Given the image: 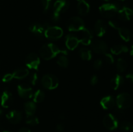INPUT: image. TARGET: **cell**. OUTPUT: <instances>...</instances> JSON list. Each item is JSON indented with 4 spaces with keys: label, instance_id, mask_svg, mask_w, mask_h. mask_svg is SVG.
I'll return each instance as SVG.
<instances>
[{
    "label": "cell",
    "instance_id": "1",
    "mask_svg": "<svg viewBox=\"0 0 133 132\" xmlns=\"http://www.w3.org/2000/svg\"><path fill=\"white\" fill-rule=\"evenodd\" d=\"M59 54H66L67 51L66 50L61 49L53 43L45 44L40 48V56L45 60L53 59Z\"/></svg>",
    "mask_w": 133,
    "mask_h": 132
},
{
    "label": "cell",
    "instance_id": "2",
    "mask_svg": "<svg viewBox=\"0 0 133 132\" xmlns=\"http://www.w3.org/2000/svg\"><path fill=\"white\" fill-rule=\"evenodd\" d=\"M121 8L118 3H108L101 5L99 8L100 14L105 18H112Z\"/></svg>",
    "mask_w": 133,
    "mask_h": 132
},
{
    "label": "cell",
    "instance_id": "3",
    "mask_svg": "<svg viewBox=\"0 0 133 132\" xmlns=\"http://www.w3.org/2000/svg\"><path fill=\"white\" fill-rule=\"evenodd\" d=\"M41 84L44 88L49 90H53L58 86L59 81L55 75L52 74H47L42 77Z\"/></svg>",
    "mask_w": 133,
    "mask_h": 132
},
{
    "label": "cell",
    "instance_id": "4",
    "mask_svg": "<svg viewBox=\"0 0 133 132\" xmlns=\"http://www.w3.org/2000/svg\"><path fill=\"white\" fill-rule=\"evenodd\" d=\"M64 32L62 28L58 26H48L45 28L44 36L49 40H58L63 35Z\"/></svg>",
    "mask_w": 133,
    "mask_h": 132
},
{
    "label": "cell",
    "instance_id": "5",
    "mask_svg": "<svg viewBox=\"0 0 133 132\" xmlns=\"http://www.w3.org/2000/svg\"><path fill=\"white\" fill-rule=\"evenodd\" d=\"M116 104L118 108L125 109L129 108L132 104V98L127 93H122L118 94L116 99Z\"/></svg>",
    "mask_w": 133,
    "mask_h": 132
},
{
    "label": "cell",
    "instance_id": "6",
    "mask_svg": "<svg viewBox=\"0 0 133 132\" xmlns=\"http://www.w3.org/2000/svg\"><path fill=\"white\" fill-rule=\"evenodd\" d=\"M85 27L84 21L80 17L75 16L70 18L68 21L67 28L71 32L81 31Z\"/></svg>",
    "mask_w": 133,
    "mask_h": 132
},
{
    "label": "cell",
    "instance_id": "7",
    "mask_svg": "<svg viewBox=\"0 0 133 132\" xmlns=\"http://www.w3.org/2000/svg\"><path fill=\"white\" fill-rule=\"evenodd\" d=\"M103 124L107 129L109 130H114L118 127V120L113 114L109 113L104 116Z\"/></svg>",
    "mask_w": 133,
    "mask_h": 132
},
{
    "label": "cell",
    "instance_id": "8",
    "mask_svg": "<svg viewBox=\"0 0 133 132\" xmlns=\"http://www.w3.org/2000/svg\"><path fill=\"white\" fill-rule=\"evenodd\" d=\"M25 65L29 69L33 70L38 69L40 63V58L36 53H30L25 58Z\"/></svg>",
    "mask_w": 133,
    "mask_h": 132
},
{
    "label": "cell",
    "instance_id": "9",
    "mask_svg": "<svg viewBox=\"0 0 133 132\" xmlns=\"http://www.w3.org/2000/svg\"><path fill=\"white\" fill-rule=\"evenodd\" d=\"M70 5L69 0H57L53 6V12L60 14L67 11Z\"/></svg>",
    "mask_w": 133,
    "mask_h": 132
},
{
    "label": "cell",
    "instance_id": "10",
    "mask_svg": "<svg viewBox=\"0 0 133 132\" xmlns=\"http://www.w3.org/2000/svg\"><path fill=\"white\" fill-rule=\"evenodd\" d=\"M18 93L22 98L25 99H28L32 97L33 95V90L29 85L27 84H22L18 85Z\"/></svg>",
    "mask_w": 133,
    "mask_h": 132
},
{
    "label": "cell",
    "instance_id": "11",
    "mask_svg": "<svg viewBox=\"0 0 133 132\" xmlns=\"http://www.w3.org/2000/svg\"><path fill=\"white\" fill-rule=\"evenodd\" d=\"M94 51L97 54H104L107 53L108 45L102 40H96L91 43Z\"/></svg>",
    "mask_w": 133,
    "mask_h": 132
},
{
    "label": "cell",
    "instance_id": "12",
    "mask_svg": "<svg viewBox=\"0 0 133 132\" xmlns=\"http://www.w3.org/2000/svg\"><path fill=\"white\" fill-rule=\"evenodd\" d=\"M66 46L69 50H73L76 49L80 43V39L74 34H69L66 36Z\"/></svg>",
    "mask_w": 133,
    "mask_h": 132
},
{
    "label": "cell",
    "instance_id": "13",
    "mask_svg": "<svg viewBox=\"0 0 133 132\" xmlns=\"http://www.w3.org/2000/svg\"><path fill=\"white\" fill-rule=\"evenodd\" d=\"M29 29L34 35L37 37L42 38L44 36L45 27L44 25L40 23H34L29 26Z\"/></svg>",
    "mask_w": 133,
    "mask_h": 132
},
{
    "label": "cell",
    "instance_id": "14",
    "mask_svg": "<svg viewBox=\"0 0 133 132\" xmlns=\"http://www.w3.org/2000/svg\"><path fill=\"white\" fill-rule=\"evenodd\" d=\"M13 96L9 91H4L1 96V105L3 107L8 108L13 103Z\"/></svg>",
    "mask_w": 133,
    "mask_h": 132
},
{
    "label": "cell",
    "instance_id": "15",
    "mask_svg": "<svg viewBox=\"0 0 133 132\" xmlns=\"http://www.w3.org/2000/svg\"><path fill=\"white\" fill-rule=\"evenodd\" d=\"M118 18L122 21H129L133 16V10L127 6H121L118 11Z\"/></svg>",
    "mask_w": 133,
    "mask_h": 132
},
{
    "label": "cell",
    "instance_id": "16",
    "mask_svg": "<svg viewBox=\"0 0 133 132\" xmlns=\"http://www.w3.org/2000/svg\"><path fill=\"white\" fill-rule=\"evenodd\" d=\"M81 31L83 34V36H82V38H79L80 39V43H81L84 45H91L94 34L92 30L84 27Z\"/></svg>",
    "mask_w": 133,
    "mask_h": 132
},
{
    "label": "cell",
    "instance_id": "17",
    "mask_svg": "<svg viewBox=\"0 0 133 132\" xmlns=\"http://www.w3.org/2000/svg\"><path fill=\"white\" fill-rule=\"evenodd\" d=\"M6 118L12 124H18L22 119V113L18 110H12L7 113Z\"/></svg>",
    "mask_w": 133,
    "mask_h": 132
},
{
    "label": "cell",
    "instance_id": "18",
    "mask_svg": "<svg viewBox=\"0 0 133 132\" xmlns=\"http://www.w3.org/2000/svg\"><path fill=\"white\" fill-rule=\"evenodd\" d=\"M116 100L112 96H106L103 97L100 101V105L104 109L109 110L113 108L115 106Z\"/></svg>",
    "mask_w": 133,
    "mask_h": 132
},
{
    "label": "cell",
    "instance_id": "19",
    "mask_svg": "<svg viewBox=\"0 0 133 132\" xmlns=\"http://www.w3.org/2000/svg\"><path fill=\"white\" fill-rule=\"evenodd\" d=\"M94 31L98 37H102L107 32V25L104 21L99 19L95 23Z\"/></svg>",
    "mask_w": 133,
    "mask_h": 132
},
{
    "label": "cell",
    "instance_id": "20",
    "mask_svg": "<svg viewBox=\"0 0 133 132\" xmlns=\"http://www.w3.org/2000/svg\"><path fill=\"white\" fill-rule=\"evenodd\" d=\"M77 10L78 12L81 16H86L88 14L90 9L89 3L85 0H77Z\"/></svg>",
    "mask_w": 133,
    "mask_h": 132
},
{
    "label": "cell",
    "instance_id": "21",
    "mask_svg": "<svg viewBox=\"0 0 133 132\" xmlns=\"http://www.w3.org/2000/svg\"><path fill=\"white\" fill-rule=\"evenodd\" d=\"M123 82H124V79L123 76L119 74H117L111 79L110 85L112 89L114 90H117L120 87V86H122Z\"/></svg>",
    "mask_w": 133,
    "mask_h": 132
},
{
    "label": "cell",
    "instance_id": "22",
    "mask_svg": "<svg viewBox=\"0 0 133 132\" xmlns=\"http://www.w3.org/2000/svg\"><path fill=\"white\" fill-rule=\"evenodd\" d=\"M29 70L28 69L25 68V67H21L16 70L12 73L13 77L16 79H23L27 77L29 75Z\"/></svg>",
    "mask_w": 133,
    "mask_h": 132
},
{
    "label": "cell",
    "instance_id": "23",
    "mask_svg": "<svg viewBox=\"0 0 133 132\" xmlns=\"http://www.w3.org/2000/svg\"><path fill=\"white\" fill-rule=\"evenodd\" d=\"M24 109L26 115H35L36 110V104L34 102H27L24 104Z\"/></svg>",
    "mask_w": 133,
    "mask_h": 132
},
{
    "label": "cell",
    "instance_id": "24",
    "mask_svg": "<svg viewBox=\"0 0 133 132\" xmlns=\"http://www.w3.org/2000/svg\"><path fill=\"white\" fill-rule=\"evenodd\" d=\"M110 51H111L112 54L118 55V54H120L122 53H127L129 51V49L127 47L125 46V45H118L113 46L110 49Z\"/></svg>",
    "mask_w": 133,
    "mask_h": 132
},
{
    "label": "cell",
    "instance_id": "25",
    "mask_svg": "<svg viewBox=\"0 0 133 132\" xmlns=\"http://www.w3.org/2000/svg\"><path fill=\"white\" fill-rule=\"evenodd\" d=\"M118 31L119 36L123 41H126V42L129 41L130 39H131V33H130L129 29L125 28V27H119Z\"/></svg>",
    "mask_w": 133,
    "mask_h": 132
},
{
    "label": "cell",
    "instance_id": "26",
    "mask_svg": "<svg viewBox=\"0 0 133 132\" xmlns=\"http://www.w3.org/2000/svg\"><path fill=\"white\" fill-rule=\"evenodd\" d=\"M79 55L83 60L89 61L92 58V54L91 50L85 47L81 48L79 50Z\"/></svg>",
    "mask_w": 133,
    "mask_h": 132
},
{
    "label": "cell",
    "instance_id": "27",
    "mask_svg": "<svg viewBox=\"0 0 133 132\" xmlns=\"http://www.w3.org/2000/svg\"><path fill=\"white\" fill-rule=\"evenodd\" d=\"M45 98V93L41 89H38L35 93H33L32 98H33V102L36 103H40L42 102L44 100Z\"/></svg>",
    "mask_w": 133,
    "mask_h": 132
},
{
    "label": "cell",
    "instance_id": "28",
    "mask_svg": "<svg viewBox=\"0 0 133 132\" xmlns=\"http://www.w3.org/2000/svg\"><path fill=\"white\" fill-rule=\"evenodd\" d=\"M57 63L60 67H63V68H66L69 65L68 58H67L66 54H62L57 59Z\"/></svg>",
    "mask_w": 133,
    "mask_h": 132
},
{
    "label": "cell",
    "instance_id": "29",
    "mask_svg": "<svg viewBox=\"0 0 133 132\" xmlns=\"http://www.w3.org/2000/svg\"><path fill=\"white\" fill-rule=\"evenodd\" d=\"M25 122L29 125L36 126L39 124V119L35 115H26Z\"/></svg>",
    "mask_w": 133,
    "mask_h": 132
},
{
    "label": "cell",
    "instance_id": "30",
    "mask_svg": "<svg viewBox=\"0 0 133 132\" xmlns=\"http://www.w3.org/2000/svg\"><path fill=\"white\" fill-rule=\"evenodd\" d=\"M127 62H125V60H123V58H119V59H118L116 62V67L117 69L119 72H123V71H125V69H127Z\"/></svg>",
    "mask_w": 133,
    "mask_h": 132
},
{
    "label": "cell",
    "instance_id": "31",
    "mask_svg": "<svg viewBox=\"0 0 133 132\" xmlns=\"http://www.w3.org/2000/svg\"><path fill=\"white\" fill-rule=\"evenodd\" d=\"M131 127H132V125L128 121H123L119 125V128L121 130L123 131H128L131 129Z\"/></svg>",
    "mask_w": 133,
    "mask_h": 132
},
{
    "label": "cell",
    "instance_id": "32",
    "mask_svg": "<svg viewBox=\"0 0 133 132\" xmlns=\"http://www.w3.org/2000/svg\"><path fill=\"white\" fill-rule=\"evenodd\" d=\"M51 1L52 0H41L44 12H47L49 10L51 5Z\"/></svg>",
    "mask_w": 133,
    "mask_h": 132
},
{
    "label": "cell",
    "instance_id": "33",
    "mask_svg": "<svg viewBox=\"0 0 133 132\" xmlns=\"http://www.w3.org/2000/svg\"><path fill=\"white\" fill-rule=\"evenodd\" d=\"M38 75L36 72H32L29 78L30 83H31L32 85H36V83L38 82Z\"/></svg>",
    "mask_w": 133,
    "mask_h": 132
},
{
    "label": "cell",
    "instance_id": "34",
    "mask_svg": "<svg viewBox=\"0 0 133 132\" xmlns=\"http://www.w3.org/2000/svg\"><path fill=\"white\" fill-rule=\"evenodd\" d=\"M105 58L106 62L109 64H113L114 63V58L113 56L110 53H105Z\"/></svg>",
    "mask_w": 133,
    "mask_h": 132
},
{
    "label": "cell",
    "instance_id": "35",
    "mask_svg": "<svg viewBox=\"0 0 133 132\" xmlns=\"http://www.w3.org/2000/svg\"><path fill=\"white\" fill-rule=\"evenodd\" d=\"M13 78L14 77H13L12 73H7L4 75L2 78V81L3 82H9L11 81Z\"/></svg>",
    "mask_w": 133,
    "mask_h": 132
},
{
    "label": "cell",
    "instance_id": "36",
    "mask_svg": "<svg viewBox=\"0 0 133 132\" xmlns=\"http://www.w3.org/2000/svg\"><path fill=\"white\" fill-rule=\"evenodd\" d=\"M103 65V62L101 60L97 59L96 60H95V62H94V67L96 69H99L100 68H101Z\"/></svg>",
    "mask_w": 133,
    "mask_h": 132
},
{
    "label": "cell",
    "instance_id": "37",
    "mask_svg": "<svg viewBox=\"0 0 133 132\" xmlns=\"http://www.w3.org/2000/svg\"><path fill=\"white\" fill-rule=\"evenodd\" d=\"M124 114V112H123V109H122L120 108H116L115 110H114V114L113 115L117 117V116H122Z\"/></svg>",
    "mask_w": 133,
    "mask_h": 132
},
{
    "label": "cell",
    "instance_id": "38",
    "mask_svg": "<svg viewBox=\"0 0 133 132\" xmlns=\"http://www.w3.org/2000/svg\"><path fill=\"white\" fill-rule=\"evenodd\" d=\"M98 80L99 79L97 75H93V76H92V77H91L90 78V84L92 85H95L97 84Z\"/></svg>",
    "mask_w": 133,
    "mask_h": 132
},
{
    "label": "cell",
    "instance_id": "39",
    "mask_svg": "<svg viewBox=\"0 0 133 132\" xmlns=\"http://www.w3.org/2000/svg\"><path fill=\"white\" fill-rule=\"evenodd\" d=\"M109 25L110 27H112V28H114V29H116V30H118L119 27L118 23L113 20H109Z\"/></svg>",
    "mask_w": 133,
    "mask_h": 132
},
{
    "label": "cell",
    "instance_id": "40",
    "mask_svg": "<svg viewBox=\"0 0 133 132\" xmlns=\"http://www.w3.org/2000/svg\"><path fill=\"white\" fill-rule=\"evenodd\" d=\"M60 18H61V15L60 14H57L55 12H53L52 13V15H51V19L53 20V21L54 22H58L59 21Z\"/></svg>",
    "mask_w": 133,
    "mask_h": 132
},
{
    "label": "cell",
    "instance_id": "41",
    "mask_svg": "<svg viewBox=\"0 0 133 132\" xmlns=\"http://www.w3.org/2000/svg\"><path fill=\"white\" fill-rule=\"evenodd\" d=\"M56 130L57 132H63L64 130V126L62 123H58L57 126H56Z\"/></svg>",
    "mask_w": 133,
    "mask_h": 132
},
{
    "label": "cell",
    "instance_id": "42",
    "mask_svg": "<svg viewBox=\"0 0 133 132\" xmlns=\"http://www.w3.org/2000/svg\"><path fill=\"white\" fill-rule=\"evenodd\" d=\"M126 78H127L128 80H129L130 81L132 82H133V72L127 74V75H126Z\"/></svg>",
    "mask_w": 133,
    "mask_h": 132
},
{
    "label": "cell",
    "instance_id": "43",
    "mask_svg": "<svg viewBox=\"0 0 133 132\" xmlns=\"http://www.w3.org/2000/svg\"><path fill=\"white\" fill-rule=\"evenodd\" d=\"M18 132H31V130L27 128H22L19 129Z\"/></svg>",
    "mask_w": 133,
    "mask_h": 132
},
{
    "label": "cell",
    "instance_id": "44",
    "mask_svg": "<svg viewBox=\"0 0 133 132\" xmlns=\"http://www.w3.org/2000/svg\"><path fill=\"white\" fill-rule=\"evenodd\" d=\"M59 118L61 119H62V120H63V119H65V118H66V115H65L64 114H61V115H60Z\"/></svg>",
    "mask_w": 133,
    "mask_h": 132
},
{
    "label": "cell",
    "instance_id": "45",
    "mask_svg": "<svg viewBox=\"0 0 133 132\" xmlns=\"http://www.w3.org/2000/svg\"><path fill=\"white\" fill-rule=\"evenodd\" d=\"M130 54H131V56H133V45L132 47H131V50H130Z\"/></svg>",
    "mask_w": 133,
    "mask_h": 132
},
{
    "label": "cell",
    "instance_id": "46",
    "mask_svg": "<svg viewBox=\"0 0 133 132\" xmlns=\"http://www.w3.org/2000/svg\"><path fill=\"white\" fill-rule=\"evenodd\" d=\"M2 114H3V111L1 109H0V116L2 115Z\"/></svg>",
    "mask_w": 133,
    "mask_h": 132
},
{
    "label": "cell",
    "instance_id": "47",
    "mask_svg": "<svg viewBox=\"0 0 133 132\" xmlns=\"http://www.w3.org/2000/svg\"><path fill=\"white\" fill-rule=\"evenodd\" d=\"M103 1H111V0H103Z\"/></svg>",
    "mask_w": 133,
    "mask_h": 132
},
{
    "label": "cell",
    "instance_id": "48",
    "mask_svg": "<svg viewBox=\"0 0 133 132\" xmlns=\"http://www.w3.org/2000/svg\"><path fill=\"white\" fill-rule=\"evenodd\" d=\"M3 132H11V131H4Z\"/></svg>",
    "mask_w": 133,
    "mask_h": 132
},
{
    "label": "cell",
    "instance_id": "49",
    "mask_svg": "<svg viewBox=\"0 0 133 132\" xmlns=\"http://www.w3.org/2000/svg\"><path fill=\"white\" fill-rule=\"evenodd\" d=\"M119 1H125V0H119Z\"/></svg>",
    "mask_w": 133,
    "mask_h": 132
},
{
    "label": "cell",
    "instance_id": "50",
    "mask_svg": "<svg viewBox=\"0 0 133 132\" xmlns=\"http://www.w3.org/2000/svg\"><path fill=\"white\" fill-rule=\"evenodd\" d=\"M132 38H133V35H132Z\"/></svg>",
    "mask_w": 133,
    "mask_h": 132
},
{
    "label": "cell",
    "instance_id": "51",
    "mask_svg": "<svg viewBox=\"0 0 133 132\" xmlns=\"http://www.w3.org/2000/svg\"><path fill=\"white\" fill-rule=\"evenodd\" d=\"M132 129H133V126H132Z\"/></svg>",
    "mask_w": 133,
    "mask_h": 132
}]
</instances>
